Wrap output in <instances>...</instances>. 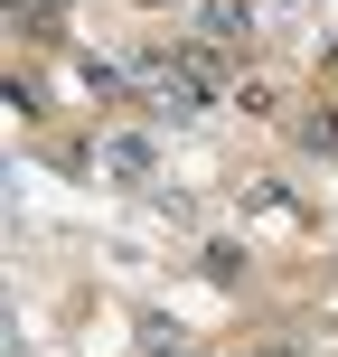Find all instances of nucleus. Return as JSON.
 <instances>
[{
  "label": "nucleus",
  "instance_id": "obj_1",
  "mask_svg": "<svg viewBox=\"0 0 338 357\" xmlns=\"http://www.w3.org/2000/svg\"><path fill=\"white\" fill-rule=\"evenodd\" d=\"M254 38V0H197V29H188V47H216V56H235Z\"/></svg>",
  "mask_w": 338,
  "mask_h": 357
},
{
  "label": "nucleus",
  "instance_id": "obj_2",
  "mask_svg": "<svg viewBox=\"0 0 338 357\" xmlns=\"http://www.w3.org/2000/svg\"><path fill=\"white\" fill-rule=\"evenodd\" d=\"M291 132H301L310 151H338V113H301V123H291Z\"/></svg>",
  "mask_w": 338,
  "mask_h": 357
}]
</instances>
